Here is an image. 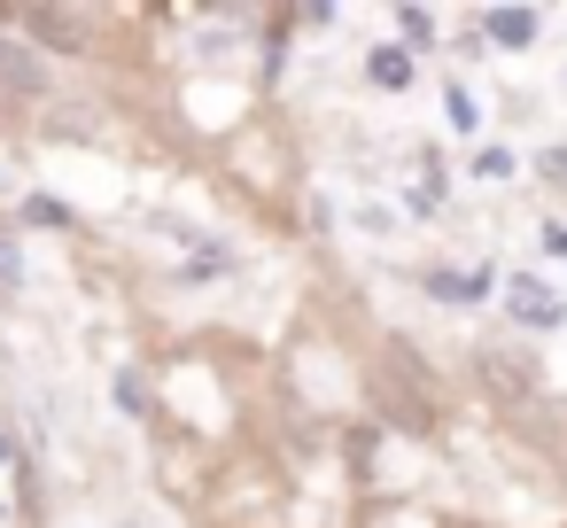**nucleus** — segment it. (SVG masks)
<instances>
[{"label": "nucleus", "instance_id": "obj_1", "mask_svg": "<svg viewBox=\"0 0 567 528\" xmlns=\"http://www.w3.org/2000/svg\"><path fill=\"white\" fill-rule=\"evenodd\" d=\"M0 24L32 40L40 55H94V32H102L94 9H0Z\"/></svg>", "mask_w": 567, "mask_h": 528}, {"label": "nucleus", "instance_id": "obj_2", "mask_svg": "<svg viewBox=\"0 0 567 528\" xmlns=\"http://www.w3.org/2000/svg\"><path fill=\"white\" fill-rule=\"evenodd\" d=\"M48 86H55V79H48L40 48L0 24V94H9V102H48Z\"/></svg>", "mask_w": 567, "mask_h": 528}, {"label": "nucleus", "instance_id": "obj_3", "mask_svg": "<svg viewBox=\"0 0 567 528\" xmlns=\"http://www.w3.org/2000/svg\"><path fill=\"white\" fill-rule=\"evenodd\" d=\"M505 311L520 319V327H567V296L559 288H544V280H505Z\"/></svg>", "mask_w": 567, "mask_h": 528}, {"label": "nucleus", "instance_id": "obj_4", "mask_svg": "<svg viewBox=\"0 0 567 528\" xmlns=\"http://www.w3.org/2000/svg\"><path fill=\"white\" fill-rule=\"evenodd\" d=\"M536 32H544L536 9H482V40L489 48H513L520 55V48H536Z\"/></svg>", "mask_w": 567, "mask_h": 528}, {"label": "nucleus", "instance_id": "obj_5", "mask_svg": "<svg viewBox=\"0 0 567 528\" xmlns=\"http://www.w3.org/2000/svg\"><path fill=\"white\" fill-rule=\"evenodd\" d=\"M489 288H497V272H451V265H427V296H443V303H489Z\"/></svg>", "mask_w": 567, "mask_h": 528}, {"label": "nucleus", "instance_id": "obj_6", "mask_svg": "<svg viewBox=\"0 0 567 528\" xmlns=\"http://www.w3.org/2000/svg\"><path fill=\"white\" fill-rule=\"evenodd\" d=\"M474 365H482V389H497V396H536V373H528V358H505V350H482Z\"/></svg>", "mask_w": 567, "mask_h": 528}, {"label": "nucleus", "instance_id": "obj_7", "mask_svg": "<svg viewBox=\"0 0 567 528\" xmlns=\"http://www.w3.org/2000/svg\"><path fill=\"white\" fill-rule=\"evenodd\" d=\"M365 79H373L381 94H404V86H412V48H373V55H365Z\"/></svg>", "mask_w": 567, "mask_h": 528}, {"label": "nucleus", "instance_id": "obj_8", "mask_svg": "<svg viewBox=\"0 0 567 528\" xmlns=\"http://www.w3.org/2000/svg\"><path fill=\"white\" fill-rule=\"evenodd\" d=\"M0 288H9V296L24 288V249H17L9 234H0Z\"/></svg>", "mask_w": 567, "mask_h": 528}, {"label": "nucleus", "instance_id": "obj_9", "mask_svg": "<svg viewBox=\"0 0 567 528\" xmlns=\"http://www.w3.org/2000/svg\"><path fill=\"white\" fill-rule=\"evenodd\" d=\"M396 32L420 48V40H435V17H427V9H396Z\"/></svg>", "mask_w": 567, "mask_h": 528}, {"label": "nucleus", "instance_id": "obj_10", "mask_svg": "<svg viewBox=\"0 0 567 528\" xmlns=\"http://www.w3.org/2000/svg\"><path fill=\"white\" fill-rule=\"evenodd\" d=\"M24 218H32V226H71V210H63L55 195H32V203H24Z\"/></svg>", "mask_w": 567, "mask_h": 528}, {"label": "nucleus", "instance_id": "obj_11", "mask_svg": "<svg viewBox=\"0 0 567 528\" xmlns=\"http://www.w3.org/2000/svg\"><path fill=\"white\" fill-rule=\"evenodd\" d=\"M536 172H544V187H551V195H567V148H544V156H536Z\"/></svg>", "mask_w": 567, "mask_h": 528}, {"label": "nucleus", "instance_id": "obj_12", "mask_svg": "<svg viewBox=\"0 0 567 528\" xmlns=\"http://www.w3.org/2000/svg\"><path fill=\"white\" fill-rule=\"evenodd\" d=\"M474 179H513V156H505V148H482V156H474Z\"/></svg>", "mask_w": 567, "mask_h": 528}, {"label": "nucleus", "instance_id": "obj_13", "mask_svg": "<svg viewBox=\"0 0 567 528\" xmlns=\"http://www.w3.org/2000/svg\"><path fill=\"white\" fill-rule=\"evenodd\" d=\"M451 125H458V133H474V125H482V117H474V102H466V86H451Z\"/></svg>", "mask_w": 567, "mask_h": 528}, {"label": "nucleus", "instance_id": "obj_14", "mask_svg": "<svg viewBox=\"0 0 567 528\" xmlns=\"http://www.w3.org/2000/svg\"><path fill=\"white\" fill-rule=\"evenodd\" d=\"M544 257H567V226H551V218H544Z\"/></svg>", "mask_w": 567, "mask_h": 528}, {"label": "nucleus", "instance_id": "obj_15", "mask_svg": "<svg viewBox=\"0 0 567 528\" xmlns=\"http://www.w3.org/2000/svg\"><path fill=\"white\" fill-rule=\"evenodd\" d=\"M0 458H9V435H0Z\"/></svg>", "mask_w": 567, "mask_h": 528}]
</instances>
